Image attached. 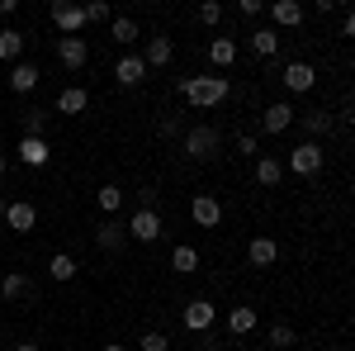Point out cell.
Returning <instances> with one entry per match:
<instances>
[{
	"instance_id": "obj_1",
	"label": "cell",
	"mask_w": 355,
	"mask_h": 351,
	"mask_svg": "<svg viewBox=\"0 0 355 351\" xmlns=\"http://www.w3.org/2000/svg\"><path fill=\"white\" fill-rule=\"evenodd\" d=\"M180 95L199 109H214L227 100V76H185L180 81Z\"/></svg>"
},
{
	"instance_id": "obj_2",
	"label": "cell",
	"mask_w": 355,
	"mask_h": 351,
	"mask_svg": "<svg viewBox=\"0 0 355 351\" xmlns=\"http://www.w3.org/2000/svg\"><path fill=\"white\" fill-rule=\"evenodd\" d=\"M180 147H185V157H190V162H209V157L223 147V133L214 129V124H194Z\"/></svg>"
},
{
	"instance_id": "obj_3",
	"label": "cell",
	"mask_w": 355,
	"mask_h": 351,
	"mask_svg": "<svg viewBox=\"0 0 355 351\" xmlns=\"http://www.w3.org/2000/svg\"><path fill=\"white\" fill-rule=\"evenodd\" d=\"M53 24L62 28V38H81V28L90 24V19H85V5H71V0H57V5H53Z\"/></svg>"
},
{
	"instance_id": "obj_4",
	"label": "cell",
	"mask_w": 355,
	"mask_h": 351,
	"mask_svg": "<svg viewBox=\"0 0 355 351\" xmlns=\"http://www.w3.org/2000/svg\"><path fill=\"white\" fill-rule=\"evenodd\" d=\"M289 171H294V176H318V171H322V142H313V138H308V142H299V147H294V152H289Z\"/></svg>"
},
{
	"instance_id": "obj_5",
	"label": "cell",
	"mask_w": 355,
	"mask_h": 351,
	"mask_svg": "<svg viewBox=\"0 0 355 351\" xmlns=\"http://www.w3.org/2000/svg\"><path fill=\"white\" fill-rule=\"evenodd\" d=\"M123 228H128L133 243H157V238H162V214H157V209H137Z\"/></svg>"
},
{
	"instance_id": "obj_6",
	"label": "cell",
	"mask_w": 355,
	"mask_h": 351,
	"mask_svg": "<svg viewBox=\"0 0 355 351\" xmlns=\"http://www.w3.org/2000/svg\"><path fill=\"white\" fill-rule=\"evenodd\" d=\"M180 318H185V327H190V332H209V327L218 323V309H214L209 299H190Z\"/></svg>"
},
{
	"instance_id": "obj_7",
	"label": "cell",
	"mask_w": 355,
	"mask_h": 351,
	"mask_svg": "<svg viewBox=\"0 0 355 351\" xmlns=\"http://www.w3.org/2000/svg\"><path fill=\"white\" fill-rule=\"evenodd\" d=\"M57 62H62L67 72H81L85 62H90V48H85V38H57Z\"/></svg>"
},
{
	"instance_id": "obj_8",
	"label": "cell",
	"mask_w": 355,
	"mask_h": 351,
	"mask_svg": "<svg viewBox=\"0 0 355 351\" xmlns=\"http://www.w3.org/2000/svg\"><path fill=\"white\" fill-rule=\"evenodd\" d=\"M5 228H10V233H33V228H38V209H33L28 199H15V204L5 209Z\"/></svg>"
},
{
	"instance_id": "obj_9",
	"label": "cell",
	"mask_w": 355,
	"mask_h": 351,
	"mask_svg": "<svg viewBox=\"0 0 355 351\" xmlns=\"http://www.w3.org/2000/svg\"><path fill=\"white\" fill-rule=\"evenodd\" d=\"M190 218L199 223V228H218L223 223V204L214 199V195H194L190 199Z\"/></svg>"
},
{
	"instance_id": "obj_10",
	"label": "cell",
	"mask_w": 355,
	"mask_h": 351,
	"mask_svg": "<svg viewBox=\"0 0 355 351\" xmlns=\"http://www.w3.org/2000/svg\"><path fill=\"white\" fill-rule=\"evenodd\" d=\"M171 57H175V43H171L166 33H157V38H147V53H142V62H147V72H162V67H171Z\"/></svg>"
},
{
	"instance_id": "obj_11",
	"label": "cell",
	"mask_w": 355,
	"mask_h": 351,
	"mask_svg": "<svg viewBox=\"0 0 355 351\" xmlns=\"http://www.w3.org/2000/svg\"><path fill=\"white\" fill-rule=\"evenodd\" d=\"M38 81H43V72H38L33 62H15V67H10V90H15V95L38 90Z\"/></svg>"
},
{
	"instance_id": "obj_12",
	"label": "cell",
	"mask_w": 355,
	"mask_h": 351,
	"mask_svg": "<svg viewBox=\"0 0 355 351\" xmlns=\"http://www.w3.org/2000/svg\"><path fill=\"white\" fill-rule=\"evenodd\" d=\"M313 85H318V72H313L308 62H289V67H284V90L303 95V90H313Z\"/></svg>"
},
{
	"instance_id": "obj_13",
	"label": "cell",
	"mask_w": 355,
	"mask_h": 351,
	"mask_svg": "<svg viewBox=\"0 0 355 351\" xmlns=\"http://www.w3.org/2000/svg\"><path fill=\"white\" fill-rule=\"evenodd\" d=\"M299 114L284 105V100H275V105H266V114H261V124H266V133H284L289 124H294Z\"/></svg>"
},
{
	"instance_id": "obj_14",
	"label": "cell",
	"mask_w": 355,
	"mask_h": 351,
	"mask_svg": "<svg viewBox=\"0 0 355 351\" xmlns=\"http://www.w3.org/2000/svg\"><path fill=\"white\" fill-rule=\"evenodd\" d=\"M128 243V228H123V223H100V228H95V247H100V252H119V247Z\"/></svg>"
},
{
	"instance_id": "obj_15",
	"label": "cell",
	"mask_w": 355,
	"mask_h": 351,
	"mask_svg": "<svg viewBox=\"0 0 355 351\" xmlns=\"http://www.w3.org/2000/svg\"><path fill=\"white\" fill-rule=\"evenodd\" d=\"M142 76H147L142 57H119V67H114V81L119 85H142Z\"/></svg>"
},
{
	"instance_id": "obj_16",
	"label": "cell",
	"mask_w": 355,
	"mask_h": 351,
	"mask_svg": "<svg viewBox=\"0 0 355 351\" xmlns=\"http://www.w3.org/2000/svg\"><path fill=\"white\" fill-rule=\"evenodd\" d=\"M48 157H53V147L43 138H19V162L24 166H48Z\"/></svg>"
},
{
	"instance_id": "obj_17",
	"label": "cell",
	"mask_w": 355,
	"mask_h": 351,
	"mask_svg": "<svg viewBox=\"0 0 355 351\" xmlns=\"http://www.w3.org/2000/svg\"><path fill=\"white\" fill-rule=\"evenodd\" d=\"M270 19L279 28H299L303 24V5H299V0H275V5H270Z\"/></svg>"
},
{
	"instance_id": "obj_18",
	"label": "cell",
	"mask_w": 355,
	"mask_h": 351,
	"mask_svg": "<svg viewBox=\"0 0 355 351\" xmlns=\"http://www.w3.org/2000/svg\"><path fill=\"white\" fill-rule=\"evenodd\" d=\"M246 256H251V266H275L279 261V247H275V238H251Z\"/></svg>"
},
{
	"instance_id": "obj_19",
	"label": "cell",
	"mask_w": 355,
	"mask_h": 351,
	"mask_svg": "<svg viewBox=\"0 0 355 351\" xmlns=\"http://www.w3.org/2000/svg\"><path fill=\"white\" fill-rule=\"evenodd\" d=\"M0 62H24V33L19 28H0Z\"/></svg>"
},
{
	"instance_id": "obj_20",
	"label": "cell",
	"mask_w": 355,
	"mask_h": 351,
	"mask_svg": "<svg viewBox=\"0 0 355 351\" xmlns=\"http://www.w3.org/2000/svg\"><path fill=\"white\" fill-rule=\"evenodd\" d=\"M251 327H256V309H251V304H237V309H227V332H232V337H246Z\"/></svg>"
},
{
	"instance_id": "obj_21",
	"label": "cell",
	"mask_w": 355,
	"mask_h": 351,
	"mask_svg": "<svg viewBox=\"0 0 355 351\" xmlns=\"http://www.w3.org/2000/svg\"><path fill=\"white\" fill-rule=\"evenodd\" d=\"M85 105H90V95H85L81 85H67L57 95V114H85Z\"/></svg>"
},
{
	"instance_id": "obj_22",
	"label": "cell",
	"mask_w": 355,
	"mask_h": 351,
	"mask_svg": "<svg viewBox=\"0 0 355 351\" xmlns=\"http://www.w3.org/2000/svg\"><path fill=\"white\" fill-rule=\"evenodd\" d=\"M171 270H180V275H194V270H199V252H194L190 243H180L175 252H171Z\"/></svg>"
},
{
	"instance_id": "obj_23",
	"label": "cell",
	"mask_w": 355,
	"mask_h": 351,
	"mask_svg": "<svg viewBox=\"0 0 355 351\" xmlns=\"http://www.w3.org/2000/svg\"><path fill=\"white\" fill-rule=\"evenodd\" d=\"M28 290H33V285H28V280L19 275V270H10V275L0 280V299H5V304H15V299H24Z\"/></svg>"
},
{
	"instance_id": "obj_24",
	"label": "cell",
	"mask_w": 355,
	"mask_h": 351,
	"mask_svg": "<svg viewBox=\"0 0 355 351\" xmlns=\"http://www.w3.org/2000/svg\"><path fill=\"white\" fill-rule=\"evenodd\" d=\"M251 53L256 57H275L279 53V33H275V28H256V33H251Z\"/></svg>"
},
{
	"instance_id": "obj_25",
	"label": "cell",
	"mask_w": 355,
	"mask_h": 351,
	"mask_svg": "<svg viewBox=\"0 0 355 351\" xmlns=\"http://www.w3.org/2000/svg\"><path fill=\"white\" fill-rule=\"evenodd\" d=\"M209 62H214V67H232V62H237V43H232V38H214V43H209Z\"/></svg>"
},
{
	"instance_id": "obj_26",
	"label": "cell",
	"mask_w": 355,
	"mask_h": 351,
	"mask_svg": "<svg viewBox=\"0 0 355 351\" xmlns=\"http://www.w3.org/2000/svg\"><path fill=\"white\" fill-rule=\"evenodd\" d=\"M48 275H53V280H62V285H67V280H76V256L57 252L53 261H48Z\"/></svg>"
},
{
	"instance_id": "obj_27",
	"label": "cell",
	"mask_w": 355,
	"mask_h": 351,
	"mask_svg": "<svg viewBox=\"0 0 355 351\" xmlns=\"http://www.w3.org/2000/svg\"><path fill=\"white\" fill-rule=\"evenodd\" d=\"M279 176H284V162H275V157H256V181H261V186H279Z\"/></svg>"
},
{
	"instance_id": "obj_28",
	"label": "cell",
	"mask_w": 355,
	"mask_h": 351,
	"mask_svg": "<svg viewBox=\"0 0 355 351\" xmlns=\"http://www.w3.org/2000/svg\"><path fill=\"white\" fill-rule=\"evenodd\" d=\"M110 38L119 43V48H128V43H137V24L128 19V15H119V19L110 24Z\"/></svg>"
},
{
	"instance_id": "obj_29",
	"label": "cell",
	"mask_w": 355,
	"mask_h": 351,
	"mask_svg": "<svg viewBox=\"0 0 355 351\" xmlns=\"http://www.w3.org/2000/svg\"><path fill=\"white\" fill-rule=\"evenodd\" d=\"M303 129L313 133V142H318L322 133H331V114H327V109H313V114H303Z\"/></svg>"
},
{
	"instance_id": "obj_30",
	"label": "cell",
	"mask_w": 355,
	"mask_h": 351,
	"mask_svg": "<svg viewBox=\"0 0 355 351\" xmlns=\"http://www.w3.org/2000/svg\"><path fill=\"white\" fill-rule=\"evenodd\" d=\"M95 204H100L105 214H119V209H123V190H119V186H100Z\"/></svg>"
},
{
	"instance_id": "obj_31",
	"label": "cell",
	"mask_w": 355,
	"mask_h": 351,
	"mask_svg": "<svg viewBox=\"0 0 355 351\" xmlns=\"http://www.w3.org/2000/svg\"><path fill=\"white\" fill-rule=\"evenodd\" d=\"M266 342H270L275 351H289L294 342H299V337H294V327H289V323H275L270 332H266Z\"/></svg>"
},
{
	"instance_id": "obj_32",
	"label": "cell",
	"mask_w": 355,
	"mask_h": 351,
	"mask_svg": "<svg viewBox=\"0 0 355 351\" xmlns=\"http://www.w3.org/2000/svg\"><path fill=\"white\" fill-rule=\"evenodd\" d=\"M48 129V114L43 109H24V138H43Z\"/></svg>"
},
{
	"instance_id": "obj_33",
	"label": "cell",
	"mask_w": 355,
	"mask_h": 351,
	"mask_svg": "<svg viewBox=\"0 0 355 351\" xmlns=\"http://www.w3.org/2000/svg\"><path fill=\"white\" fill-rule=\"evenodd\" d=\"M85 19H90V24H114V15H110L105 0H90V5H85Z\"/></svg>"
},
{
	"instance_id": "obj_34",
	"label": "cell",
	"mask_w": 355,
	"mask_h": 351,
	"mask_svg": "<svg viewBox=\"0 0 355 351\" xmlns=\"http://www.w3.org/2000/svg\"><path fill=\"white\" fill-rule=\"evenodd\" d=\"M137 347H142V351H166L171 342H166V332H142V337H137Z\"/></svg>"
},
{
	"instance_id": "obj_35",
	"label": "cell",
	"mask_w": 355,
	"mask_h": 351,
	"mask_svg": "<svg viewBox=\"0 0 355 351\" xmlns=\"http://www.w3.org/2000/svg\"><path fill=\"white\" fill-rule=\"evenodd\" d=\"M199 19H204V24H218V19H223V5H218V0H204V5H199Z\"/></svg>"
},
{
	"instance_id": "obj_36",
	"label": "cell",
	"mask_w": 355,
	"mask_h": 351,
	"mask_svg": "<svg viewBox=\"0 0 355 351\" xmlns=\"http://www.w3.org/2000/svg\"><path fill=\"white\" fill-rule=\"evenodd\" d=\"M237 152H246V157H251V152H256V138L242 133V138H237Z\"/></svg>"
},
{
	"instance_id": "obj_37",
	"label": "cell",
	"mask_w": 355,
	"mask_h": 351,
	"mask_svg": "<svg viewBox=\"0 0 355 351\" xmlns=\"http://www.w3.org/2000/svg\"><path fill=\"white\" fill-rule=\"evenodd\" d=\"M341 38H355V10L346 15V19H341Z\"/></svg>"
},
{
	"instance_id": "obj_38",
	"label": "cell",
	"mask_w": 355,
	"mask_h": 351,
	"mask_svg": "<svg viewBox=\"0 0 355 351\" xmlns=\"http://www.w3.org/2000/svg\"><path fill=\"white\" fill-rule=\"evenodd\" d=\"M15 5H19V0H0V15H15Z\"/></svg>"
},
{
	"instance_id": "obj_39",
	"label": "cell",
	"mask_w": 355,
	"mask_h": 351,
	"mask_svg": "<svg viewBox=\"0 0 355 351\" xmlns=\"http://www.w3.org/2000/svg\"><path fill=\"white\" fill-rule=\"evenodd\" d=\"M341 119H346V124H351V129H355V100H351V105H346V114H341Z\"/></svg>"
},
{
	"instance_id": "obj_40",
	"label": "cell",
	"mask_w": 355,
	"mask_h": 351,
	"mask_svg": "<svg viewBox=\"0 0 355 351\" xmlns=\"http://www.w3.org/2000/svg\"><path fill=\"white\" fill-rule=\"evenodd\" d=\"M15 351H43V347H38V342H19Z\"/></svg>"
},
{
	"instance_id": "obj_41",
	"label": "cell",
	"mask_w": 355,
	"mask_h": 351,
	"mask_svg": "<svg viewBox=\"0 0 355 351\" xmlns=\"http://www.w3.org/2000/svg\"><path fill=\"white\" fill-rule=\"evenodd\" d=\"M5 209H10V204H5V199H0V223H5Z\"/></svg>"
},
{
	"instance_id": "obj_42",
	"label": "cell",
	"mask_w": 355,
	"mask_h": 351,
	"mask_svg": "<svg viewBox=\"0 0 355 351\" xmlns=\"http://www.w3.org/2000/svg\"><path fill=\"white\" fill-rule=\"evenodd\" d=\"M5 166H10V162H5V157H0V181H5Z\"/></svg>"
},
{
	"instance_id": "obj_43",
	"label": "cell",
	"mask_w": 355,
	"mask_h": 351,
	"mask_svg": "<svg viewBox=\"0 0 355 351\" xmlns=\"http://www.w3.org/2000/svg\"><path fill=\"white\" fill-rule=\"evenodd\" d=\"M105 351H123V347H119V342H110V347H105Z\"/></svg>"
},
{
	"instance_id": "obj_44",
	"label": "cell",
	"mask_w": 355,
	"mask_h": 351,
	"mask_svg": "<svg viewBox=\"0 0 355 351\" xmlns=\"http://www.w3.org/2000/svg\"><path fill=\"white\" fill-rule=\"evenodd\" d=\"M190 351H199V347H190Z\"/></svg>"
}]
</instances>
